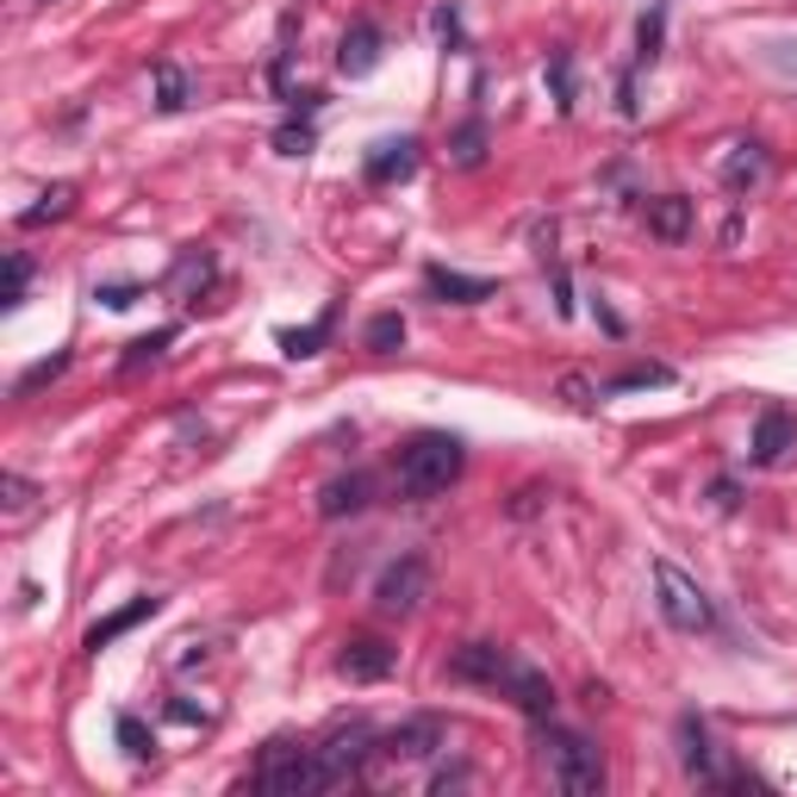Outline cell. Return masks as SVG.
Masks as SVG:
<instances>
[{
  "label": "cell",
  "mask_w": 797,
  "mask_h": 797,
  "mask_svg": "<svg viewBox=\"0 0 797 797\" xmlns=\"http://www.w3.org/2000/svg\"><path fill=\"white\" fill-rule=\"evenodd\" d=\"M449 679L499 691V698H511L524 717H555V686H548V673H536L530 660H517L511 648H499V641H461V648L449 655Z\"/></svg>",
  "instance_id": "1"
},
{
  "label": "cell",
  "mask_w": 797,
  "mask_h": 797,
  "mask_svg": "<svg viewBox=\"0 0 797 797\" xmlns=\"http://www.w3.org/2000/svg\"><path fill=\"white\" fill-rule=\"evenodd\" d=\"M461 474H468V442L455 437V430H418V437H406L399 455H392V480H399V492H406L411 505L442 499Z\"/></svg>",
  "instance_id": "2"
},
{
  "label": "cell",
  "mask_w": 797,
  "mask_h": 797,
  "mask_svg": "<svg viewBox=\"0 0 797 797\" xmlns=\"http://www.w3.org/2000/svg\"><path fill=\"white\" fill-rule=\"evenodd\" d=\"M536 760L548 766V779L561 785L567 797H598L605 791V754L586 741L579 729H561L555 717H536Z\"/></svg>",
  "instance_id": "3"
},
{
  "label": "cell",
  "mask_w": 797,
  "mask_h": 797,
  "mask_svg": "<svg viewBox=\"0 0 797 797\" xmlns=\"http://www.w3.org/2000/svg\"><path fill=\"white\" fill-rule=\"evenodd\" d=\"M256 791H275V797H318V791H337V779H330L325 754H318V741H293V735H275L262 748V760H256L250 773Z\"/></svg>",
  "instance_id": "4"
},
{
  "label": "cell",
  "mask_w": 797,
  "mask_h": 797,
  "mask_svg": "<svg viewBox=\"0 0 797 797\" xmlns=\"http://www.w3.org/2000/svg\"><path fill=\"white\" fill-rule=\"evenodd\" d=\"M655 605L679 636H704V629H717V605L704 598V586L686 574V567L673 561H655Z\"/></svg>",
  "instance_id": "5"
},
{
  "label": "cell",
  "mask_w": 797,
  "mask_h": 797,
  "mask_svg": "<svg viewBox=\"0 0 797 797\" xmlns=\"http://www.w3.org/2000/svg\"><path fill=\"white\" fill-rule=\"evenodd\" d=\"M424 598H430V561H424L418 548H406L399 561L380 567V579H375V610L380 617H411Z\"/></svg>",
  "instance_id": "6"
},
{
  "label": "cell",
  "mask_w": 797,
  "mask_h": 797,
  "mask_svg": "<svg viewBox=\"0 0 797 797\" xmlns=\"http://www.w3.org/2000/svg\"><path fill=\"white\" fill-rule=\"evenodd\" d=\"M375 741H380V729H375L368 717H343V723H330L325 741H318V754H325V766H330V779L349 785L356 773H368V766H375Z\"/></svg>",
  "instance_id": "7"
},
{
  "label": "cell",
  "mask_w": 797,
  "mask_h": 797,
  "mask_svg": "<svg viewBox=\"0 0 797 797\" xmlns=\"http://www.w3.org/2000/svg\"><path fill=\"white\" fill-rule=\"evenodd\" d=\"M424 162V143L411 138V131H399V138H375L368 150H361V181L368 188H399V181H411Z\"/></svg>",
  "instance_id": "8"
},
{
  "label": "cell",
  "mask_w": 797,
  "mask_h": 797,
  "mask_svg": "<svg viewBox=\"0 0 797 797\" xmlns=\"http://www.w3.org/2000/svg\"><path fill=\"white\" fill-rule=\"evenodd\" d=\"M442 741H449V729H442V717H406L399 729H380L375 741V760H430V754H442Z\"/></svg>",
  "instance_id": "9"
},
{
  "label": "cell",
  "mask_w": 797,
  "mask_h": 797,
  "mask_svg": "<svg viewBox=\"0 0 797 797\" xmlns=\"http://www.w3.org/2000/svg\"><path fill=\"white\" fill-rule=\"evenodd\" d=\"M392 667H399V648L387 636H349L337 655V673L349 686H380V679H392Z\"/></svg>",
  "instance_id": "10"
},
{
  "label": "cell",
  "mask_w": 797,
  "mask_h": 797,
  "mask_svg": "<svg viewBox=\"0 0 797 797\" xmlns=\"http://www.w3.org/2000/svg\"><path fill=\"white\" fill-rule=\"evenodd\" d=\"M424 293L437 299V306H480V299L499 293L492 275H461L449 262H424Z\"/></svg>",
  "instance_id": "11"
},
{
  "label": "cell",
  "mask_w": 797,
  "mask_h": 797,
  "mask_svg": "<svg viewBox=\"0 0 797 797\" xmlns=\"http://www.w3.org/2000/svg\"><path fill=\"white\" fill-rule=\"evenodd\" d=\"M375 492H380V480H375L368 468H356V474H337V480H325V486H318V517H330V524H343V517L368 511V505H375Z\"/></svg>",
  "instance_id": "12"
},
{
  "label": "cell",
  "mask_w": 797,
  "mask_h": 797,
  "mask_svg": "<svg viewBox=\"0 0 797 797\" xmlns=\"http://www.w3.org/2000/svg\"><path fill=\"white\" fill-rule=\"evenodd\" d=\"M380 57H387V32H380V19H356L343 32V44H337V69H343L349 81L375 76Z\"/></svg>",
  "instance_id": "13"
},
{
  "label": "cell",
  "mask_w": 797,
  "mask_h": 797,
  "mask_svg": "<svg viewBox=\"0 0 797 797\" xmlns=\"http://www.w3.org/2000/svg\"><path fill=\"white\" fill-rule=\"evenodd\" d=\"M785 449H797V418L785 406H766L760 418H754L748 461H754V468H773V461H785Z\"/></svg>",
  "instance_id": "14"
},
{
  "label": "cell",
  "mask_w": 797,
  "mask_h": 797,
  "mask_svg": "<svg viewBox=\"0 0 797 797\" xmlns=\"http://www.w3.org/2000/svg\"><path fill=\"white\" fill-rule=\"evenodd\" d=\"M162 605H169V598H157V592L131 598V605H119V610H112V617H100V624L88 629V636H81V648H88V655H100V648H112V641H119V636H131V629H138V624H150V617H162Z\"/></svg>",
  "instance_id": "15"
},
{
  "label": "cell",
  "mask_w": 797,
  "mask_h": 797,
  "mask_svg": "<svg viewBox=\"0 0 797 797\" xmlns=\"http://www.w3.org/2000/svg\"><path fill=\"white\" fill-rule=\"evenodd\" d=\"M679 766H686L691 779H704V785H717V779H723L717 741H710V729H704L698 710H686V717H679Z\"/></svg>",
  "instance_id": "16"
},
{
  "label": "cell",
  "mask_w": 797,
  "mask_h": 797,
  "mask_svg": "<svg viewBox=\"0 0 797 797\" xmlns=\"http://www.w3.org/2000/svg\"><path fill=\"white\" fill-rule=\"evenodd\" d=\"M641 219H648V231H655L660 243H686L698 206H691L686 193H655V200H641Z\"/></svg>",
  "instance_id": "17"
},
{
  "label": "cell",
  "mask_w": 797,
  "mask_h": 797,
  "mask_svg": "<svg viewBox=\"0 0 797 797\" xmlns=\"http://www.w3.org/2000/svg\"><path fill=\"white\" fill-rule=\"evenodd\" d=\"M766 169H773L766 143L760 138H741V143H729V157H723V188H729V193H754L766 181Z\"/></svg>",
  "instance_id": "18"
},
{
  "label": "cell",
  "mask_w": 797,
  "mask_h": 797,
  "mask_svg": "<svg viewBox=\"0 0 797 797\" xmlns=\"http://www.w3.org/2000/svg\"><path fill=\"white\" fill-rule=\"evenodd\" d=\"M212 281H219V256H212V250H200V243H193V250L175 256L169 287L188 299V306H200V293H212Z\"/></svg>",
  "instance_id": "19"
},
{
  "label": "cell",
  "mask_w": 797,
  "mask_h": 797,
  "mask_svg": "<svg viewBox=\"0 0 797 797\" xmlns=\"http://www.w3.org/2000/svg\"><path fill=\"white\" fill-rule=\"evenodd\" d=\"M337 318H343V306H325L306 330H275V343H281L287 361H312V356H325V343L337 337Z\"/></svg>",
  "instance_id": "20"
},
{
  "label": "cell",
  "mask_w": 797,
  "mask_h": 797,
  "mask_svg": "<svg viewBox=\"0 0 797 797\" xmlns=\"http://www.w3.org/2000/svg\"><path fill=\"white\" fill-rule=\"evenodd\" d=\"M150 81H157V100H150V107H157L162 119L188 112V107H193V94H200V88H193V76H188L181 63H169V57H162V63H150Z\"/></svg>",
  "instance_id": "21"
},
{
  "label": "cell",
  "mask_w": 797,
  "mask_h": 797,
  "mask_svg": "<svg viewBox=\"0 0 797 797\" xmlns=\"http://www.w3.org/2000/svg\"><path fill=\"white\" fill-rule=\"evenodd\" d=\"M641 387H673V368L667 361H641V368H624L598 387V399H624V392H641Z\"/></svg>",
  "instance_id": "22"
},
{
  "label": "cell",
  "mask_w": 797,
  "mask_h": 797,
  "mask_svg": "<svg viewBox=\"0 0 797 797\" xmlns=\"http://www.w3.org/2000/svg\"><path fill=\"white\" fill-rule=\"evenodd\" d=\"M181 337V325H157L150 337H138V343H126V356H119V375H143L150 361H162V349Z\"/></svg>",
  "instance_id": "23"
},
{
  "label": "cell",
  "mask_w": 797,
  "mask_h": 797,
  "mask_svg": "<svg viewBox=\"0 0 797 797\" xmlns=\"http://www.w3.org/2000/svg\"><path fill=\"white\" fill-rule=\"evenodd\" d=\"M69 206H76V181H50V188L38 193V206H26V212H19V225H26V231H38V225H50V219H69Z\"/></svg>",
  "instance_id": "24"
},
{
  "label": "cell",
  "mask_w": 797,
  "mask_h": 797,
  "mask_svg": "<svg viewBox=\"0 0 797 797\" xmlns=\"http://www.w3.org/2000/svg\"><path fill=\"white\" fill-rule=\"evenodd\" d=\"M542 76H548V94H555V112H561V119H567V112H574V50H567V44H555V50H548V63H542Z\"/></svg>",
  "instance_id": "25"
},
{
  "label": "cell",
  "mask_w": 797,
  "mask_h": 797,
  "mask_svg": "<svg viewBox=\"0 0 797 797\" xmlns=\"http://www.w3.org/2000/svg\"><path fill=\"white\" fill-rule=\"evenodd\" d=\"M486 138H492V131H486V119L474 112L468 126L449 138V162H455V169H480V162H486Z\"/></svg>",
  "instance_id": "26"
},
{
  "label": "cell",
  "mask_w": 797,
  "mask_h": 797,
  "mask_svg": "<svg viewBox=\"0 0 797 797\" xmlns=\"http://www.w3.org/2000/svg\"><path fill=\"white\" fill-rule=\"evenodd\" d=\"M660 38H667V7H648V13L636 19V69H655V57H660Z\"/></svg>",
  "instance_id": "27"
},
{
  "label": "cell",
  "mask_w": 797,
  "mask_h": 797,
  "mask_svg": "<svg viewBox=\"0 0 797 797\" xmlns=\"http://www.w3.org/2000/svg\"><path fill=\"white\" fill-rule=\"evenodd\" d=\"M312 143H318V126L299 119V112H287L281 126H275V150H281V157H312Z\"/></svg>",
  "instance_id": "28"
},
{
  "label": "cell",
  "mask_w": 797,
  "mask_h": 797,
  "mask_svg": "<svg viewBox=\"0 0 797 797\" xmlns=\"http://www.w3.org/2000/svg\"><path fill=\"white\" fill-rule=\"evenodd\" d=\"M112 735H119V748H126L131 760H157V735L143 729V717L119 710V717H112Z\"/></svg>",
  "instance_id": "29"
},
{
  "label": "cell",
  "mask_w": 797,
  "mask_h": 797,
  "mask_svg": "<svg viewBox=\"0 0 797 797\" xmlns=\"http://www.w3.org/2000/svg\"><path fill=\"white\" fill-rule=\"evenodd\" d=\"M69 375V349H57V356H44V361H32L26 375L13 380V399H32L38 387H50V380H63Z\"/></svg>",
  "instance_id": "30"
},
{
  "label": "cell",
  "mask_w": 797,
  "mask_h": 797,
  "mask_svg": "<svg viewBox=\"0 0 797 797\" xmlns=\"http://www.w3.org/2000/svg\"><path fill=\"white\" fill-rule=\"evenodd\" d=\"M361 343L375 349V356H392V349L406 343V318H399V312H380V318H368V330H361Z\"/></svg>",
  "instance_id": "31"
},
{
  "label": "cell",
  "mask_w": 797,
  "mask_h": 797,
  "mask_svg": "<svg viewBox=\"0 0 797 797\" xmlns=\"http://www.w3.org/2000/svg\"><path fill=\"white\" fill-rule=\"evenodd\" d=\"M32 275H38V268H32V256H26V250L7 256V287H0V306H26V293H32Z\"/></svg>",
  "instance_id": "32"
},
{
  "label": "cell",
  "mask_w": 797,
  "mask_h": 797,
  "mask_svg": "<svg viewBox=\"0 0 797 797\" xmlns=\"http://www.w3.org/2000/svg\"><path fill=\"white\" fill-rule=\"evenodd\" d=\"M430 32L442 38V50H468V26H461V7H455V0H442L437 13H430Z\"/></svg>",
  "instance_id": "33"
},
{
  "label": "cell",
  "mask_w": 797,
  "mask_h": 797,
  "mask_svg": "<svg viewBox=\"0 0 797 797\" xmlns=\"http://www.w3.org/2000/svg\"><path fill=\"white\" fill-rule=\"evenodd\" d=\"M94 299L107 306V312H131V306L143 299V287L138 281H107V287H94Z\"/></svg>",
  "instance_id": "34"
},
{
  "label": "cell",
  "mask_w": 797,
  "mask_h": 797,
  "mask_svg": "<svg viewBox=\"0 0 797 797\" xmlns=\"http://www.w3.org/2000/svg\"><path fill=\"white\" fill-rule=\"evenodd\" d=\"M0 492H7V499H0V505H7V511H32V499H38V486L32 480H26V474H7V480H0Z\"/></svg>",
  "instance_id": "35"
},
{
  "label": "cell",
  "mask_w": 797,
  "mask_h": 797,
  "mask_svg": "<svg viewBox=\"0 0 797 797\" xmlns=\"http://www.w3.org/2000/svg\"><path fill=\"white\" fill-rule=\"evenodd\" d=\"M474 773H468V760H449V766H437V773H430V791H455V785H468Z\"/></svg>",
  "instance_id": "36"
},
{
  "label": "cell",
  "mask_w": 797,
  "mask_h": 797,
  "mask_svg": "<svg viewBox=\"0 0 797 797\" xmlns=\"http://www.w3.org/2000/svg\"><path fill=\"white\" fill-rule=\"evenodd\" d=\"M561 399H567L574 411H592V406H598V387H586L579 375H567V380H561Z\"/></svg>",
  "instance_id": "37"
},
{
  "label": "cell",
  "mask_w": 797,
  "mask_h": 797,
  "mask_svg": "<svg viewBox=\"0 0 797 797\" xmlns=\"http://www.w3.org/2000/svg\"><path fill=\"white\" fill-rule=\"evenodd\" d=\"M542 499H548V486H524V492L511 499V517H536L542 511Z\"/></svg>",
  "instance_id": "38"
},
{
  "label": "cell",
  "mask_w": 797,
  "mask_h": 797,
  "mask_svg": "<svg viewBox=\"0 0 797 797\" xmlns=\"http://www.w3.org/2000/svg\"><path fill=\"white\" fill-rule=\"evenodd\" d=\"M710 499H717L723 511H735V505H741V486H735V474H723V480H710Z\"/></svg>",
  "instance_id": "39"
},
{
  "label": "cell",
  "mask_w": 797,
  "mask_h": 797,
  "mask_svg": "<svg viewBox=\"0 0 797 797\" xmlns=\"http://www.w3.org/2000/svg\"><path fill=\"white\" fill-rule=\"evenodd\" d=\"M169 717H175V723H206V710H200V704H188V698H175Z\"/></svg>",
  "instance_id": "40"
},
{
  "label": "cell",
  "mask_w": 797,
  "mask_h": 797,
  "mask_svg": "<svg viewBox=\"0 0 797 797\" xmlns=\"http://www.w3.org/2000/svg\"><path fill=\"white\" fill-rule=\"evenodd\" d=\"M598 325H605V330H610V337H624V318H617V312H610V306H605V299H598Z\"/></svg>",
  "instance_id": "41"
},
{
  "label": "cell",
  "mask_w": 797,
  "mask_h": 797,
  "mask_svg": "<svg viewBox=\"0 0 797 797\" xmlns=\"http://www.w3.org/2000/svg\"><path fill=\"white\" fill-rule=\"evenodd\" d=\"M38 7H50V0H38Z\"/></svg>",
  "instance_id": "42"
}]
</instances>
